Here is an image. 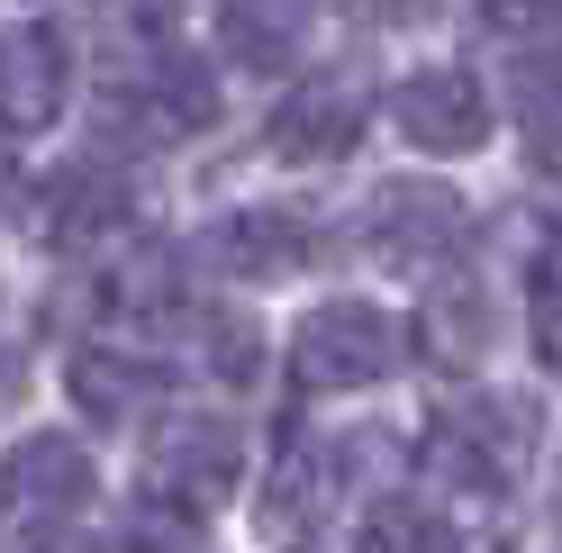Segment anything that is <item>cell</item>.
Here are the masks:
<instances>
[{
    "mask_svg": "<svg viewBox=\"0 0 562 553\" xmlns=\"http://www.w3.org/2000/svg\"><path fill=\"white\" fill-rule=\"evenodd\" d=\"M391 372H400V318H381L372 300H327L291 336V382L300 391H372Z\"/></svg>",
    "mask_w": 562,
    "mask_h": 553,
    "instance_id": "cell-1",
    "label": "cell"
},
{
    "mask_svg": "<svg viewBox=\"0 0 562 553\" xmlns=\"http://www.w3.org/2000/svg\"><path fill=\"white\" fill-rule=\"evenodd\" d=\"M526 444H536V408L526 399H463L436 418L427 472H445L453 490H508L526 472Z\"/></svg>",
    "mask_w": 562,
    "mask_h": 553,
    "instance_id": "cell-2",
    "label": "cell"
},
{
    "mask_svg": "<svg viewBox=\"0 0 562 553\" xmlns=\"http://www.w3.org/2000/svg\"><path fill=\"white\" fill-rule=\"evenodd\" d=\"M463 191H445V182H381L363 200V246L391 263V272H427L445 255H463Z\"/></svg>",
    "mask_w": 562,
    "mask_h": 553,
    "instance_id": "cell-3",
    "label": "cell"
},
{
    "mask_svg": "<svg viewBox=\"0 0 562 553\" xmlns=\"http://www.w3.org/2000/svg\"><path fill=\"white\" fill-rule=\"evenodd\" d=\"M155 490L172 499V508H218L227 490H236V472H245V436L227 427V418H209V408H182V418H164L155 427Z\"/></svg>",
    "mask_w": 562,
    "mask_h": 553,
    "instance_id": "cell-4",
    "label": "cell"
},
{
    "mask_svg": "<svg viewBox=\"0 0 562 553\" xmlns=\"http://www.w3.org/2000/svg\"><path fill=\"white\" fill-rule=\"evenodd\" d=\"M136 218V191H127V172L110 163H64L55 182L37 191V236L64 255H100V246H119Z\"/></svg>",
    "mask_w": 562,
    "mask_h": 553,
    "instance_id": "cell-5",
    "label": "cell"
},
{
    "mask_svg": "<svg viewBox=\"0 0 562 553\" xmlns=\"http://www.w3.org/2000/svg\"><path fill=\"white\" fill-rule=\"evenodd\" d=\"M391 119L417 155H472L490 136V91L463 74V64H427V74H408L391 91Z\"/></svg>",
    "mask_w": 562,
    "mask_h": 553,
    "instance_id": "cell-6",
    "label": "cell"
},
{
    "mask_svg": "<svg viewBox=\"0 0 562 553\" xmlns=\"http://www.w3.org/2000/svg\"><path fill=\"white\" fill-rule=\"evenodd\" d=\"M336 444H281V463L263 472V544L272 553H318L327 517H336Z\"/></svg>",
    "mask_w": 562,
    "mask_h": 553,
    "instance_id": "cell-7",
    "label": "cell"
},
{
    "mask_svg": "<svg viewBox=\"0 0 562 553\" xmlns=\"http://www.w3.org/2000/svg\"><path fill=\"white\" fill-rule=\"evenodd\" d=\"M355 136H363V91H355V82H300V91L263 119V146H272L281 163L355 155Z\"/></svg>",
    "mask_w": 562,
    "mask_h": 553,
    "instance_id": "cell-8",
    "label": "cell"
},
{
    "mask_svg": "<svg viewBox=\"0 0 562 553\" xmlns=\"http://www.w3.org/2000/svg\"><path fill=\"white\" fill-rule=\"evenodd\" d=\"M64 82H74V55H64L55 27H19V37H0V127L37 136L46 119H64Z\"/></svg>",
    "mask_w": 562,
    "mask_h": 553,
    "instance_id": "cell-9",
    "label": "cell"
},
{
    "mask_svg": "<svg viewBox=\"0 0 562 553\" xmlns=\"http://www.w3.org/2000/svg\"><path fill=\"white\" fill-rule=\"evenodd\" d=\"M200 255L227 272V282H281V272L308 263V227L291 210H227L200 236Z\"/></svg>",
    "mask_w": 562,
    "mask_h": 553,
    "instance_id": "cell-10",
    "label": "cell"
},
{
    "mask_svg": "<svg viewBox=\"0 0 562 553\" xmlns=\"http://www.w3.org/2000/svg\"><path fill=\"white\" fill-rule=\"evenodd\" d=\"M218 119V82H209V64L191 55H164L146 82H127V127L136 136H191Z\"/></svg>",
    "mask_w": 562,
    "mask_h": 553,
    "instance_id": "cell-11",
    "label": "cell"
},
{
    "mask_svg": "<svg viewBox=\"0 0 562 553\" xmlns=\"http://www.w3.org/2000/svg\"><path fill=\"white\" fill-rule=\"evenodd\" d=\"M0 481H10L27 508H46V517H74V508H91V490H100V481H91V454H82L74 436H27L19 463L0 472Z\"/></svg>",
    "mask_w": 562,
    "mask_h": 553,
    "instance_id": "cell-12",
    "label": "cell"
},
{
    "mask_svg": "<svg viewBox=\"0 0 562 553\" xmlns=\"http://www.w3.org/2000/svg\"><path fill=\"white\" fill-rule=\"evenodd\" d=\"M417 354L445 363V372H472L490 354V300L472 282H445L427 308H417Z\"/></svg>",
    "mask_w": 562,
    "mask_h": 553,
    "instance_id": "cell-13",
    "label": "cell"
},
{
    "mask_svg": "<svg viewBox=\"0 0 562 553\" xmlns=\"http://www.w3.org/2000/svg\"><path fill=\"white\" fill-rule=\"evenodd\" d=\"M164 382H155V363H136V354H74V399H82V418L91 427H119V418H136Z\"/></svg>",
    "mask_w": 562,
    "mask_h": 553,
    "instance_id": "cell-14",
    "label": "cell"
},
{
    "mask_svg": "<svg viewBox=\"0 0 562 553\" xmlns=\"http://www.w3.org/2000/svg\"><path fill=\"white\" fill-rule=\"evenodd\" d=\"M300 0H236L227 10V55L255 64V74H281V64L300 55Z\"/></svg>",
    "mask_w": 562,
    "mask_h": 553,
    "instance_id": "cell-15",
    "label": "cell"
},
{
    "mask_svg": "<svg viewBox=\"0 0 562 553\" xmlns=\"http://www.w3.org/2000/svg\"><path fill=\"white\" fill-rule=\"evenodd\" d=\"M517 100H526V127H553L562 119V27H553V46H536L517 64Z\"/></svg>",
    "mask_w": 562,
    "mask_h": 553,
    "instance_id": "cell-16",
    "label": "cell"
},
{
    "mask_svg": "<svg viewBox=\"0 0 562 553\" xmlns=\"http://www.w3.org/2000/svg\"><path fill=\"white\" fill-rule=\"evenodd\" d=\"M427 544H436V527H427L408 499H381V508L363 517V553H427Z\"/></svg>",
    "mask_w": 562,
    "mask_h": 553,
    "instance_id": "cell-17",
    "label": "cell"
},
{
    "mask_svg": "<svg viewBox=\"0 0 562 553\" xmlns=\"http://www.w3.org/2000/svg\"><path fill=\"white\" fill-rule=\"evenodd\" d=\"M481 10H490V27H508V37L517 27H562V0H481Z\"/></svg>",
    "mask_w": 562,
    "mask_h": 553,
    "instance_id": "cell-18",
    "label": "cell"
},
{
    "mask_svg": "<svg viewBox=\"0 0 562 553\" xmlns=\"http://www.w3.org/2000/svg\"><path fill=\"white\" fill-rule=\"evenodd\" d=\"M19 399H27V354H19V345H0V418H10Z\"/></svg>",
    "mask_w": 562,
    "mask_h": 553,
    "instance_id": "cell-19",
    "label": "cell"
},
{
    "mask_svg": "<svg viewBox=\"0 0 562 553\" xmlns=\"http://www.w3.org/2000/svg\"><path fill=\"white\" fill-rule=\"evenodd\" d=\"M363 10H372V19H391V27H417V19H436L445 0H363Z\"/></svg>",
    "mask_w": 562,
    "mask_h": 553,
    "instance_id": "cell-20",
    "label": "cell"
},
{
    "mask_svg": "<svg viewBox=\"0 0 562 553\" xmlns=\"http://www.w3.org/2000/svg\"><path fill=\"white\" fill-rule=\"evenodd\" d=\"M37 553H100V544H64V535H46V544H37Z\"/></svg>",
    "mask_w": 562,
    "mask_h": 553,
    "instance_id": "cell-21",
    "label": "cell"
},
{
    "mask_svg": "<svg viewBox=\"0 0 562 553\" xmlns=\"http://www.w3.org/2000/svg\"><path fill=\"white\" fill-rule=\"evenodd\" d=\"M0 508H10V481H0Z\"/></svg>",
    "mask_w": 562,
    "mask_h": 553,
    "instance_id": "cell-22",
    "label": "cell"
}]
</instances>
